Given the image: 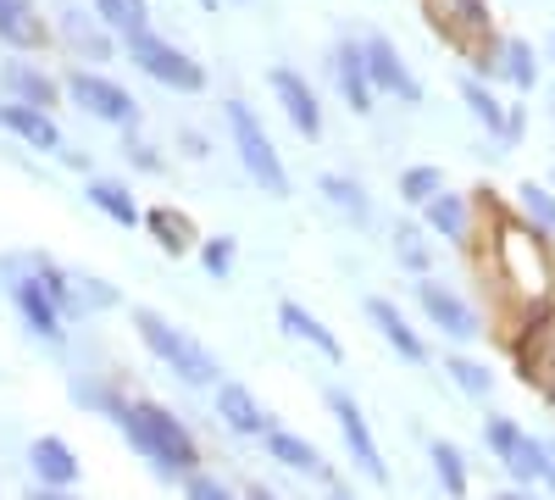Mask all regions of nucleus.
I'll list each match as a JSON object with an SVG mask.
<instances>
[{
  "label": "nucleus",
  "mask_w": 555,
  "mask_h": 500,
  "mask_svg": "<svg viewBox=\"0 0 555 500\" xmlns=\"http://www.w3.org/2000/svg\"><path fill=\"white\" fill-rule=\"evenodd\" d=\"M494 279L512 290L533 317H544L550 290H555L550 234H539V229H500V240H494Z\"/></svg>",
  "instance_id": "1"
},
{
  "label": "nucleus",
  "mask_w": 555,
  "mask_h": 500,
  "mask_svg": "<svg viewBox=\"0 0 555 500\" xmlns=\"http://www.w3.org/2000/svg\"><path fill=\"white\" fill-rule=\"evenodd\" d=\"M117 418H122L128 445H133L145 462H156L162 473H195L201 450H195L190 428H183V423L167 412V406H156V400H133V406H122Z\"/></svg>",
  "instance_id": "2"
},
{
  "label": "nucleus",
  "mask_w": 555,
  "mask_h": 500,
  "mask_svg": "<svg viewBox=\"0 0 555 500\" xmlns=\"http://www.w3.org/2000/svg\"><path fill=\"white\" fill-rule=\"evenodd\" d=\"M133 329H139V339L151 345V356L156 361H167V368L183 379V384H217V356L195 339V334H183V329H172L162 311H151V306H139L133 311Z\"/></svg>",
  "instance_id": "3"
},
{
  "label": "nucleus",
  "mask_w": 555,
  "mask_h": 500,
  "mask_svg": "<svg viewBox=\"0 0 555 500\" xmlns=\"http://www.w3.org/2000/svg\"><path fill=\"white\" fill-rule=\"evenodd\" d=\"M434 28L455 44L461 56H473L489 78H494V56H500V34L489 17V0H423Z\"/></svg>",
  "instance_id": "4"
},
{
  "label": "nucleus",
  "mask_w": 555,
  "mask_h": 500,
  "mask_svg": "<svg viewBox=\"0 0 555 500\" xmlns=\"http://www.w3.org/2000/svg\"><path fill=\"white\" fill-rule=\"evenodd\" d=\"M222 117H228V133H234V151H240L245 172L256 178V184H261L272 201H284V195H289V172H284V162H278V151H272V140H267V128L256 123V112H250L245 101H228Z\"/></svg>",
  "instance_id": "5"
},
{
  "label": "nucleus",
  "mask_w": 555,
  "mask_h": 500,
  "mask_svg": "<svg viewBox=\"0 0 555 500\" xmlns=\"http://www.w3.org/2000/svg\"><path fill=\"white\" fill-rule=\"evenodd\" d=\"M128 62L145 73V78H156V84H167V89H183V95H195V89H206V67L190 56V51H178L172 39H162V34H128Z\"/></svg>",
  "instance_id": "6"
},
{
  "label": "nucleus",
  "mask_w": 555,
  "mask_h": 500,
  "mask_svg": "<svg viewBox=\"0 0 555 500\" xmlns=\"http://www.w3.org/2000/svg\"><path fill=\"white\" fill-rule=\"evenodd\" d=\"M483 445L500 457V467L512 473L517 484H539L544 478V467H550V445L544 439H533L522 423H512V418H489L483 423Z\"/></svg>",
  "instance_id": "7"
},
{
  "label": "nucleus",
  "mask_w": 555,
  "mask_h": 500,
  "mask_svg": "<svg viewBox=\"0 0 555 500\" xmlns=\"http://www.w3.org/2000/svg\"><path fill=\"white\" fill-rule=\"evenodd\" d=\"M67 101L78 106V112H89L95 123H117V128H133L139 123V101L128 95L122 84H112L106 73H89V67H73L67 73Z\"/></svg>",
  "instance_id": "8"
},
{
  "label": "nucleus",
  "mask_w": 555,
  "mask_h": 500,
  "mask_svg": "<svg viewBox=\"0 0 555 500\" xmlns=\"http://www.w3.org/2000/svg\"><path fill=\"white\" fill-rule=\"evenodd\" d=\"M328 412H334V423H339V434H345V450L356 457V467H361L366 478H373V484H384V478H389V467H384V450H378L373 428H366V418H361L356 395L334 389V395H328Z\"/></svg>",
  "instance_id": "9"
},
{
  "label": "nucleus",
  "mask_w": 555,
  "mask_h": 500,
  "mask_svg": "<svg viewBox=\"0 0 555 500\" xmlns=\"http://www.w3.org/2000/svg\"><path fill=\"white\" fill-rule=\"evenodd\" d=\"M361 51H366V73H373V89H384V95H400L405 106H423V84H416V73L400 62V51L373 34V39H361Z\"/></svg>",
  "instance_id": "10"
},
{
  "label": "nucleus",
  "mask_w": 555,
  "mask_h": 500,
  "mask_svg": "<svg viewBox=\"0 0 555 500\" xmlns=\"http://www.w3.org/2000/svg\"><path fill=\"white\" fill-rule=\"evenodd\" d=\"M416 306H423V311H428V323H434V329H444L450 339H478V334H483L478 311H473L467 300H461L455 290L434 284V279L416 284Z\"/></svg>",
  "instance_id": "11"
},
{
  "label": "nucleus",
  "mask_w": 555,
  "mask_h": 500,
  "mask_svg": "<svg viewBox=\"0 0 555 500\" xmlns=\"http://www.w3.org/2000/svg\"><path fill=\"white\" fill-rule=\"evenodd\" d=\"M267 84H272L278 106H284V117L295 123V133H306V140H322V106H317V95H311V84H306L295 67H267Z\"/></svg>",
  "instance_id": "12"
},
{
  "label": "nucleus",
  "mask_w": 555,
  "mask_h": 500,
  "mask_svg": "<svg viewBox=\"0 0 555 500\" xmlns=\"http://www.w3.org/2000/svg\"><path fill=\"white\" fill-rule=\"evenodd\" d=\"M12 300H17L23 323H28L39 339H51V345H56V339L67 334V329H62V317H67V311H62V300H56L51 290H44L39 272H34V279H17V284H12Z\"/></svg>",
  "instance_id": "13"
},
{
  "label": "nucleus",
  "mask_w": 555,
  "mask_h": 500,
  "mask_svg": "<svg viewBox=\"0 0 555 500\" xmlns=\"http://www.w3.org/2000/svg\"><path fill=\"white\" fill-rule=\"evenodd\" d=\"M334 84H339V95H345V106L350 112H373V73H366V51L356 39H345V44H334Z\"/></svg>",
  "instance_id": "14"
},
{
  "label": "nucleus",
  "mask_w": 555,
  "mask_h": 500,
  "mask_svg": "<svg viewBox=\"0 0 555 500\" xmlns=\"http://www.w3.org/2000/svg\"><path fill=\"white\" fill-rule=\"evenodd\" d=\"M217 418L245 434V439H267L272 434V418H267V406L245 389V384H217Z\"/></svg>",
  "instance_id": "15"
},
{
  "label": "nucleus",
  "mask_w": 555,
  "mask_h": 500,
  "mask_svg": "<svg viewBox=\"0 0 555 500\" xmlns=\"http://www.w3.org/2000/svg\"><path fill=\"white\" fill-rule=\"evenodd\" d=\"M278 329H284L289 339H300V345H311L322 361H345V345H339L328 329H322V317L306 311L300 300H284V306H278Z\"/></svg>",
  "instance_id": "16"
},
{
  "label": "nucleus",
  "mask_w": 555,
  "mask_h": 500,
  "mask_svg": "<svg viewBox=\"0 0 555 500\" xmlns=\"http://www.w3.org/2000/svg\"><path fill=\"white\" fill-rule=\"evenodd\" d=\"M0 128H12L17 140L34 145V151H62V128L51 123V112H44V106L7 101V106H0Z\"/></svg>",
  "instance_id": "17"
},
{
  "label": "nucleus",
  "mask_w": 555,
  "mask_h": 500,
  "mask_svg": "<svg viewBox=\"0 0 555 500\" xmlns=\"http://www.w3.org/2000/svg\"><path fill=\"white\" fill-rule=\"evenodd\" d=\"M0 89H7L12 101H23V106H44V112L56 106V78L44 67H34V62H7L0 67Z\"/></svg>",
  "instance_id": "18"
},
{
  "label": "nucleus",
  "mask_w": 555,
  "mask_h": 500,
  "mask_svg": "<svg viewBox=\"0 0 555 500\" xmlns=\"http://www.w3.org/2000/svg\"><path fill=\"white\" fill-rule=\"evenodd\" d=\"M366 323H373L378 334H384V345H395L405 361H428V345L423 339H416V329L405 323V317H400V306L395 300H366Z\"/></svg>",
  "instance_id": "19"
},
{
  "label": "nucleus",
  "mask_w": 555,
  "mask_h": 500,
  "mask_svg": "<svg viewBox=\"0 0 555 500\" xmlns=\"http://www.w3.org/2000/svg\"><path fill=\"white\" fill-rule=\"evenodd\" d=\"M0 44H12V51H39L44 44V17L34 0H0Z\"/></svg>",
  "instance_id": "20"
},
{
  "label": "nucleus",
  "mask_w": 555,
  "mask_h": 500,
  "mask_svg": "<svg viewBox=\"0 0 555 500\" xmlns=\"http://www.w3.org/2000/svg\"><path fill=\"white\" fill-rule=\"evenodd\" d=\"M28 462H34L39 484H51V489H67V484H78V457H73V450H67L56 434L34 439V445H28Z\"/></svg>",
  "instance_id": "21"
},
{
  "label": "nucleus",
  "mask_w": 555,
  "mask_h": 500,
  "mask_svg": "<svg viewBox=\"0 0 555 500\" xmlns=\"http://www.w3.org/2000/svg\"><path fill=\"white\" fill-rule=\"evenodd\" d=\"M267 457L272 462H284L289 473H311V478H328V462H322V450L300 434H284V428H272L267 434Z\"/></svg>",
  "instance_id": "22"
},
{
  "label": "nucleus",
  "mask_w": 555,
  "mask_h": 500,
  "mask_svg": "<svg viewBox=\"0 0 555 500\" xmlns=\"http://www.w3.org/2000/svg\"><path fill=\"white\" fill-rule=\"evenodd\" d=\"M423 217H428V229H434V234H444L450 245H467V234H473L467 195H450V190H439V195L423 206Z\"/></svg>",
  "instance_id": "23"
},
{
  "label": "nucleus",
  "mask_w": 555,
  "mask_h": 500,
  "mask_svg": "<svg viewBox=\"0 0 555 500\" xmlns=\"http://www.w3.org/2000/svg\"><path fill=\"white\" fill-rule=\"evenodd\" d=\"M494 73L517 89V95H533L539 89V62H533V44L528 39H500V56H494Z\"/></svg>",
  "instance_id": "24"
},
{
  "label": "nucleus",
  "mask_w": 555,
  "mask_h": 500,
  "mask_svg": "<svg viewBox=\"0 0 555 500\" xmlns=\"http://www.w3.org/2000/svg\"><path fill=\"white\" fill-rule=\"evenodd\" d=\"M62 39L73 44L78 56H89V62H106V56H112V34H106V23H101V17H89V12H62Z\"/></svg>",
  "instance_id": "25"
},
{
  "label": "nucleus",
  "mask_w": 555,
  "mask_h": 500,
  "mask_svg": "<svg viewBox=\"0 0 555 500\" xmlns=\"http://www.w3.org/2000/svg\"><path fill=\"white\" fill-rule=\"evenodd\" d=\"M89 206L95 211H106L112 222H122V229H133V222H145V211H139V201H133V190L128 184H117V178H89Z\"/></svg>",
  "instance_id": "26"
},
{
  "label": "nucleus",
  "mask_w": 555,
  "mask_h": 500,
  "mask_svg": "<svg viewBox=\"0 0 555 500\" xmlns=\"http://www.w3.org/2000/svg\"><path fill=\"white\" fill-rule=\"evenodd\" d=\"M461 101H467V112L494 133V140H512V112L500 106V95H494L483 78H461Z\"/></svg>",
  "instance_id": "27"
},
{
  "label": "nucleus",
  "mask_w": 555,
  "mask_h": 500,
  "mask_svg": "<svg viewBox=\"0 0 555 500\" xmlns=\"http://www.w3.org/2000/svg\"><path fill=\"white\" fill-rule=\"evenodd\" d=\"M145 229L156 234V245H162L167 256H183V251L195 245L190 217H183V211H172V206H156V211H145Z\"/></svg>",
  "instance_id": "28"
},
{
  "label": "nucleus",
  "mask_w": 555,
  "mask_h": 500,
  "mask_svg": "<svg viewBox=\"0 0 555 500\" xmlns=\"http://www.w3.org/2000/svg\"><path fill=\"white\" fill-rule=\"evenodd\" d=\"M322 195H328V206H334L339 217H350V222L373 217V201H366V190L356 184V178H345V172H322Z\"/></svg>",
  "instance_id": "29"
},
{
  "label": "nucleus",
  "mask_w": 555,
  "mask_h": 500,
  "mask_svg": "<svg viewBox=\"0 0 555 500\" xmlns=\"http://www.w3.org/2000/svg\"><path fill=\"white\" fill-rule=\"evenodd\" d=\"M95 17L112 28V34H145L151 28V7L145 0H95Z\"/></svg>",
  "instance_id": "30"
},
{
  "label": "nucleus",
  "mask_w": 555,
  "mask_h": 500,
  "mask_svg": "<svg viewBox=\"0 0 555 500\" xmlns=\"http://www.w3.org/2000/svg\"><path fill=\"white\" fill-rule=\"evenodd\" d=\"M517 211H522V222L528 229H539V234H555V195L544 190V184H517Z\"/></svg>",
  "instance_id": "31"
},
{
  "label": "nucleus",
  "mask_w": 555,
  "mask_h": 500,
  "mask_svg": "<svg viewBox=\"0 0 555 500\" xmlns=\"http://www.w3.org/2000/svg\"><path fill=\"white\" fill-rule=\"evenodd\" d=\"M439 190H444V172H439V167H428V162L400 172V201H411V206H428Z\"/></svg>",
  "instance_id": "32"
},
{
  "label": "nucleus",
  "mask_w": 555,
  "mask_h": 500,
  "mask_svg": "<svg viewBox=\"0 0 555 500\" xmlns=\"http://www.w3.org/2000/svg\"><path fill=\"white\" fill-rule=\"evenodd\" d=\"M428 457H434V473H439V484H444L455 500L467 495V462H461V450H455V445L434 439V450H428Z\"/></svg>",
  "instance_id": "33"
},
{
  "label": "nucleus",
  "mask_w": 555,
  "mask_h": 500,
  "mask_svg": "<svg viewBox=\"0 0 555 500\" xmlns=\"http://www.w3.org/2000/svg\"><path fill=\"white\" fill-rule=\"evenodd\" d=\"M444 373H450L461 389H467V395H489V389H494V373L483 368V361H467V356H450Z\"/></svg>",
  "instance_id": "34"
},
{
  "label": "nucleus",
  "mask_w": 555,
  "mask_h": 500,
  "mask_svg": "<svg viewBox=\"0 0 555 500\" xmlns=\"http://www.w3.org/2000/svg\"><path fill=\"white\" fill-rule=\"evenodd\" d=\"M395 251H400V261H405V267L416 272V279H428V261H434V251L423 245V234H416V229H400Z\"/></svg>",
  "instance_id": "35"
},
{
  "label": "nucleus",
  "mask_w": 555,
  "mask_h": 500,
  "mask_svg": "<svg viewBox=\"0 0 555 500\" xmlns=\"http://www.w3.org/2000/svg\"><path fill=\"white\" fill-rule=\"evenodd\" d=\"M201 267L211 272V279H228V272H234V240H228V234L206 240L201 245Z\"/></svg>",
  "instance_id": "36"
},
{
  "label": "nucleus",
  "mask_w": 555,
  "mask_h": 500,
  "mask_svg": "<svg viewBox=\"0 0 555 500\" xmlns=\"http://www.w3.org/2000/svg\"><path fill=\"white\" fill-rule=\"evenodd\" d=\"M183 500H234L222 489V478H206V473H190V489H183Z\"/></svg>",
  "instance_id": "37"
},
{
  "label": "nucleus",
  "mask_w": 555,
  "mask_h": 500,
  "mask_svg": "<svg viewBox=\"0 0 555 500\" xmlns=\"http://www.w3.org/2000/svg\"><path fill=\"white\" fill-rule=\"evenodd\" d=\"M128 156H133L139 167H145V172H162V156H156L151 145H128Z\"/></svg>",
  "instance_id": "38"
},
{
  "label": "nucleus",
  "mask_w": 555,
  "mask_h": 500,
  "mask_svg": "<svg viewBox=\"0 0 555 500\" xmlns=\"http://www.w3.org/2000/svg\"><path fill=\"white\" fill-rule=\"evenodd\" d=\"M544 484H550V495H555V445H550V467H544Z\"/></svg>",
  "instance_id": "39"
},
{
  "label": "nucleus",
  "mask_w": 555,
  "mask_h": 500,
  "mask_svg": "<svg viewBox=\"0 0 555 500\" xmlns=\"http://www.w3.org/2000/svg\"><path fill=\"white\" fill-rule=\"evenodd\" d=\"M28 500H62V495H56V489H51V484H44V489H34V495H28Z\"/></svg>",
  "instance_id": "40"
},
{
  "label": "nucleus",
  "mask_w": 555,
  "mask_h": 500,
  "mask_svg": "<svg viewBox=\"0 0 555 500\" xmlns=\"http://www.w3.org/2000/svg\"><path fill=\"white\" fill-rule=\"evenodd\" d=\"M494 500H533V495H522V489H512V495H494Z\"/></svg>",
  "instance_id": "41"
},
{
  "label": "nucleus",
  "mask_w": 555,
  "mask_h": 500,
  "mask_svg": "<svg viewBox=\"0 0 555 500\" xmlns=\"http://www.w3.org/2000/svg\"><path fill=\"white\" fill-rule=\"evenodd\" d=\"M250 500H278V495H267V489H250Z\"/></svg>",
  "instance_id": "42"
},
{
  "label": "nucleus",
  "mask_w": 555,
  "mask_h": 500,
  "mask_svg": "<svg viewBox=\"0 0 555 500\" xmlns=\"http://www.w3.org/2000/svg\"><path fill=\"white\" fill-rule=\"evenodd\" d=\"M328 500H350V495H345V489H328Z\"/></svg>",
  "instance_id": "43"
},
{
  "label": "nucleus",
  "mask_w": 555,
  "mask_h": 500,
  "mask_svg": "<svg viewBox=\"0 0 555 500\" xmlns=\"http://www.w3.org/2000/svg\"><path fill=\"white\" fill-rule=\"evenodd\" d=\"M201 7H206V12H217V7H222V0H201Z\"/></svg>",
  "instance_id": "44"
},
{
  "label": "nucleus",
  "mask_w": 555,
  "mask_h": 500,
  "mask_svg": "<svg viewBox=\"0 0 555 500\" xmlns=\"http://www.w3.org/2000/svg\"><path fill=\"white\" fill-rule=\"evenodd\" d=\"M550 62H555V34H550Z\"/></svg>",
  "instance_id": "45"
},
{
  "label": "nucleus",
  "mask_w": 555,
  "mask_h": 500,
  "mask_svg": "<svg viewBox=\"0 0 555 500\" xmlns=\"http://www.w3.org/2000/svg\"><path fill=\"white\" fill-rule=\"evenodd\" d=\"M550 345H555V323H550Z\"/></svg>",
  "instance_id": "46"
}]
</instances>
